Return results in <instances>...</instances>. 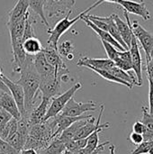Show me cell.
<instances>
[{"instance_id":"cell-1","label":"cell","mask_w":153,"mask_h":154,"mask_svg":"<svg viewBox=\"0 0 153 154\" xmlns=\"http://www.w3.org/2000/svg\"><path fill=\"white\" fill-rule=\"evenodd\" d=\"M19 84L24 93V109L28 115L34 106L36 97L40 92V76L33 65V56H28L20 70V79L15 81Z\"/></svg>"},{"instance_id":"cell-2","label":"cell","mask_w":153,"mask_h":154,"mask_svg":"<svg viewBox=\"0 0 153 154\" xmlns=\"http://www.w3.org/2000/svg\"><path fill=\"white\" fill-rule=\"evenodd\" d=\"M56 131V123L54 117L50 118L43 123L32 125L23 149H33L37 153L50 143L53 140V134Z\"/></svg>"},{"instance_id":"cell-3","label":"cell","mask_w":153,"mask_h":154,"mask_svg":"<svg viewBox=\"0 0 153 154\" xmlns=\"http://www.w3.org/2000/svg\"><path fill=\"white\" fill-rule=\"evenodd\" d=\"M104 3L102 0H98L97 2H96L95 4H93L91 6H89L87 9H86L85 11L81 12L80 14H78L76 17H74L73 19H69V15L71 14L72 11H69L66 14V16L64 18H62L60 21H59L56 25L54 26L53 29H48L47 32L49 33V39H48V46L50 47H52L56 50H58V45H59V40L60 38L66 32L69 31V29L74 25L78 20L81 19V17L84 15V14H88L92 9H94L95 7H96L97 5H99L100 4Z\"/></svg>"},{"instance_id":"cell-4","label":"cell","mask_w":153,"mask_h":154,"mask_svg":"<svg viewBox=\"0 0 153 154\" xmlns=\"http://www.w3.org/2000/svg\"><path fill=\"white\" fill-rule=\"evenodd\" d=\"M81 88H82L81 83H79V82L76 83L69 89H68L66 92L52 97L51 101H50V106L48 108L47 114L45 116L44 121H46V120H48L50 118H52V117L56 116L57 115H59L62 111V109L64 108V106L68 103V101L72 97H74L75 93L78 90H79Z\"/></svg>"},{"instance_id":"cell-5","label":"cell","mask_w":153,"mask_h":154,"mask_svg":"<svg viewBox=\"0 0 153 154\" xmlns=\"http://www.w3.org/2000/svg\"><path fill=\"white\" fill-rule=\"evenodd\" d=\"M131 28L137 42L142 45L146 57V61L153 58V35L144 29L137 21L130 22Z\"/></svg>"},{"instance_id":"cell-6","label":"cell","mask_w":153,"mask_h":154,"mask_svg":"<svg viewBox=\"0 0 153 154\" xmlns=\"http://www.w3.org/2000/svg\"><path fill=\"white\" fill-rule=\"evenodd\" d=\"M96 109V105L93 101H88L86 103L77 102L74 99V97H72L65 105L64 108L60 114L66 116L77 117V116H83V114H85L86 112L95 111Z\"/></svg>"},{"instance_id":"cell-7","label":"cell","mask_w":153,"mask_h":154,"mask_svg":"<svg viewBox=\"0 0 153 154\" xmlns=\"http://www.w3.org/2000/svg\"><path fill=\"white\" fill-rule=\"evenodd\" d=\"M105 109V106L102 104L100 106V112H99V116L96 119V122H95V117H91L89 119L87 120V123L77 132L75 139L74 140H78V139H84V138H87L93 132L98 130V129H106V128H109L110 127V124L109 123H105L101 125V118L103 116V112Z\"/></svg>"},{"instance_id":"cell-8","label":"cell","mask_w":153,"mask_h":154,"mask_svg":"<svg viewBox=\"0 0 153 154\" xmlns=\"http://www.w3.org/2000/svg\"><path fill=\"white\" fill-rule=\"evenodd\" d=\"M75 5V0H46L45 7L47 10V16L50 18L58 17L66 14L72 11Z\"/></svg>"},{"instance_id":"cell-9","label":"cell","mask_w":153,"mask_h":154,"mask_svg":"<svg viewBox=\"0 0 153 154\" xmlns=\"http://www.w3.org/2000/svg\"><path fill=\"white\" fill-rule=\"evenodd\" d=\"M33 65L37 73L40 76V80L49 79L53 78L61 79V76L58 74L56 69L50 64L48 63L42 52H40L37 55L33 56Z\"/></svg>"},{"instance_id":"cell-10","label":"cell","mask_w":153,"mask_h":154,"mask_svg":"<svg viewBox=\"0 0 153 154\" xmlns=\"http://www.w3.org/2000/svg\"><path fill=\"white\" fill-rule=\"evenodd\" d=\"M129 51L131 53L133 70L134 71V74L137 79V86L140 87L143 83L142 82V55L140 52L139 43L134 35H133L132 37Z\"/></svg>"},{"instance_id":"cell-11","label":"cell","mask_w":153,"mask_h":154,"mask_svg":"<svg viewBox=\"0 0 153 154\" xmlns=\"http://www.w3.org/2000/svg\"><path fill=\"white\" fill-rule=\"evenodd\" d=\"M2 80L5 83V85L7 87L9 93L14 99L18 106V109L21 113V116H27L25 113V109H24V93H23V88L16 82H14L11 79H9L4 74L2 75Z\"/></svg>"},{"instance_id":"cell-12","label":"cell","mask_w":153,"mask_h":154,"mask_svg":"<svg viewBox=\"0 0 153 154\" xmlns=\"http://www.w3.org/2000/svg\"><path fill=\"white\" fill-rule=\"evenodd\" d=\"M118 5H120L124 11L128 14H133L138 16H141L143 20L148 21L151 18V13L147 8V5L144 1H132V0H119Z\"/></svg>"},{"instance_id":"cell-13","label":"cell","mask_w":153,"mask_h":154,"mask_svg":"<svg viewBox=\"0 0 153 154\" xmlns=\"http://www.w3.org/2000/svg\"><path fill=\"white\" fill-rule=\"evenodd\" d=\"M61 79L60 78H53L49 79L40 80L39 90L41 92L42 97L52 98L60 94L61 88Z\"/></svg>"},{"instance_id":"cell-14","label":"cell","mask_w":153,"mask_h":154,"mask_svg":"<svg viewBox=\"0 0 153 154\" xmlns=\"http://www.w3.org/2000/svg\"><path fill=\"white\" fill-rule=\"evenodd\" d=\"M124 17L126 19V22L122 20L115 14H113V17H114V20L115 22V24H116V26L118 28V31L120 32V35H121L123 41L124 42V43L127 45V47L129 49L133 33V31H132V28H131V23H130L131 20L129 18V14L125 11H124Z\"/></svg>"},{"instance_id":"cell-15","label":"cell","mask_w":153,"mask_h":154,"mask_svg":"<svg viewBox=\"0 0 153 154\" xmlns=\"http://www.w3.org/2000/svg\"><path fill=\"white\" fill-rule=\"evenodd\" d=\"M51 99L48 97H41V101L40 105L33 108L29 114H28V118L32 125H36V124H41L44 122L45 116L47 114L48 108L50 106Z\"/></svg>"},{"instance_id":"cell-16","label":"cell","mask_w":153,"mask_h":154,"mask_svg":"<svg viewBox=\"0 0 153 154\" xmlns=\"http://www.w3.org/2000/svg\"><path fill=\"white\" fill-rule=\"evenodd\" d=\"M91 117H92V116H90V115L80 116H77V117L66 116H63L61 114L57 115L56 116H54V120L56 123V131L53 134V139L58 137L65 129H67L69 126H70L75 122L79 121V120H84V119H89Z\"/></svg>"},{"instance_id":"cell-17","label":"cell","mask_w":153,"mask_h":154,"mask_svg":"<svg viewBox=\"0 0 153 154\" xmlns=\"http://www.w3.org/2000/svg\"><path fill=\"white\" fill-rule=\"evenodd\" d=\"M78 66L79 67H86L87 69L94 68L98 69H106L109 70L112 67L115 66V62L110 59H92L87 57H83L78 60Z\"/></svg>"},{"instance_id":"cell-18","label":"cell","mask_w":153,"mask_h":154,"mask_svg":"<svg viewBox=\"0 0 153 154\" xmlns=\"http://www.w3.org/2000/svg\"><path fill=\"white\" fill-rule=\"evenodd\" d=\"M81 20L82 21H84L85 23H86V24L88 26V27H90L97 35H98V37L100 38V40L101 41H105V42H109V43H111L113 46H115L117 50H119V51H125V49L118 42H116L112 36H111V34L108 32H106V31H104V30H102V29H100V28H98V27H96L88 18H87L86 17V14H84L82 17H81Z\"/></svg>"},{"instance_id":"cell-19","label":"cell","mask_w":153,"mask_h":154,"mask_svg":"<svg viewBox=\"0 0 153 154\" xmlns=\"http://www.w3.org/2000/svg\"><path fill=\"white\" fill-rule=\"evenodd\" d=\"M0 107L8 112L17 121L21 119V113L18 106L9 92H4L0 98Z\"/></svg>"},{"instance_id":"cell-20","label":"cell","mask_w":153,"mask_h":154,"mask_svg":"<svg viewBox=\"0 0 153 154\" xmlns=\"http://www.w3.org/2000/svg\"><path fill=\"white\" fill-rule=\"evenodd\" d=\"M29 8V3L28 0H18L17 3L14 5V6L8 12L7 14V23H14L21 18L24 17Z\"/></svg>"},{"instance_id":"cell-21","label":"cell","mask_w":153,"mask_h":154,"mask_svg":"<svg viewBox=\"0 0 153 154\" xmlns=\"http://www.w3.org/2000/svg\"><path fill=\"white\" fill-rule=\"evenodd\" d=\"M42 45L40 42V40L34 36L31 37H23V49L26 55L28 56H35L38 53L41 52L42 51Z\"/></svg>"},{"instance_id":"cell-22","label":"cell","mask_w":153,"mask_h":154,"mask_svg":"<svg viewBox=\"0 0 153 154\" xmlns=\"http://www.w3.org/2000/svg\"><path fill=\"white\" fill-rule=\"evenodd\" d=\"M87 119H84V120H79V121L75 122L70 126H69L67 129H65L57 138H59L60 141H62L65 144L73 141L75 139L77 132L87 123Z\"/></svg>"},{"instance_id":"cell-23","label":"cell","mask_w":153,"mask_h":154,"mask_svg":"<svg viewBox=\"0 0 153 154\" xmlns=\"http://www.w3.org/2000/svg\"><path fill=\"white\" fill-rule=\"evenodd\" d=\"M142 124L146 126V131L142 134L143 141H152L153 140V115H151L146 106L142 107Z\"/></svg>"},{"instance_id":"cell-24","label":"cell","mask_w":153,"mask_h":154,"mask_svg":"<svg viewBox=\"0 0 153 154\" xmlns=\"http://www.w3.org/2000/svg\"><path fill=\"white\" fill-rule=\"evenodd\" d=\"M45 2L46 0H28L29 3V7H31V9L39 15V17L41 18L42 23L44 25H46L48 28H50V24L47 21V17L45 15Z\"/></svg>"},{"instance_id":"cell-25","label":"cell","mask_w":153,"mask_h":154,"mask_svg":"<svg viewBox=\"0 0 153 154\" xmlns=\"http://www.w3.org/2000/svg\"><path fill=\"white\" fill-rule=\"evenodd\" d=\"M108 71L110 73H112L115 77L118 78L119 79H122V80L131 84L132 86H134V85L137 86V79H136V77H134V75L131 71H124V70L119 69L118 67H116L115 65L114 67H112Z\"/></svg>"},{"instance_id":"cell-26","label":"cell","mask_w":153,"mask_h":154,"mask_svg":"<svg viewBox=\"0 0 153 154\" xmlns=\"http://www.w3.org/2000/svg\"><path fill=\"white\" fill-rule=\"evenodd\" d=\"M66 151V144L59 138H54L50 143L44 150L39 152L38 154H63Z\"/></svg>"},{"instance_id":"cell-27","label":"cell","mask_w":153,"mask_h":154,"mask_svg":"<svg viewBox=\"0 0 153 154\" xmlns=\"http://www.w3.org/2000/svg\"><path fill=\"white\" fill-rule=\"evenodd\" d=\"M89 69L93 70L94 72H96V74H98L99 76H101L103 79H106L107 81H110V82H114V83H117V84H120V85H124L127 88H129L130 89L133 88V86H132L131 84L122 80V79H119L118 78L115 77L112 73H110L108 70H106V69H94V68H90Z\"/></svg>"},{"instance_id":"cell-28","label":"cell","mask_w":153,"mask_h":154,"mask_svg":"<svg viewBox=\"0 0 153 154\" xmlns=\"http://www.w3.org/2000/svg\"><path fill=\"white\" fill-rule=\"evenodd\" d=\"M107 32H108L111 34V36H112L116 42H118L125 50H129L128 47H127V45L124 43V42L123 41L122 37H121V35H120V32H119V31H118V28H117V26H116V24H115V20H114L113 14H111V15L109 16V20H108V31H107Z\"/></svg>"},{"instance_id":"cell-29","label":"cell","mask_w":153,"mask_h":154,"mask_svg":"<svg viewBox=\"0 0 153 154\" xmlns=\"http://www.w3.org/2000/svg\"><path fill=\"white\" fill-rule=\"evenodd\" d=\"M58 51L61 57H65L69 60L74 58V45L70 41H65L58 45Z\"/></svg>"},{"instance_id":"cell-30","label":"cell","mask_w":153,"mask_h":154,"mask_svg":"<svg viewBox=\"0 0 153 154\" xmlns=\"http://www.w3.org/2000/svg\"><path fill=\"white\" fill-rule=\"evenodd\" d=\"M5 141L19 152H21L23 149L25 143V141L22 138V136L19 134L17 131L13 134H11L10 136H8Z\"/></svg>"},{"instance_id":"cell-31","label":"cell","mask_w":153,"mask_h":154,"mask_svg":"<svg viewBox=\"0 0 153 154\" xmlns=\"http://www.w3.org/2000/svg\"><path fill=\"white\" fill-rule=\"evenodd\" d=\"M103 130H104V129H98V130L93 132V133L87 138V146H86L85 148H86V150H87L89 153L93 152L97 148V146L99 145V144H98V143H99L98 134H99V133H101Z\"/></svg>"},{"instance_id":"cell-32","label":"cell","mask_w":153,"mask_h":154,"mask_svg":"<svg viewBox=\"0 0 153 154\" xmlns=\"http://www.w3.org/2000/svg\"><path fill=\"white\" fill-rule=\"evenodd\" d=\"M101 42H102V44H103V46H104V48L106 50V55H107L108 59L115 61V59L118 57L119 51L115 46H113L111 43H109L107 42H105V41H101Z\"/></svg>"},{"instance_id":"cell-33","label":"cell","mask_w":153,"mask_h":154,"mask_svg":"<svg viewBox=\"0 0 153 154\" xmlns=\"http://www.w3.org/2000/svg\"><path fill=\"white\" fill-rule=\"evenodd\" d=\"M153 146L152 141H143L142 143L137 145L135 150H133L130 154H148L149 151Z\"/></svg>"},{"instance_id":"cell-34","label":"cell","mask_w":153,"mask_h":154,"mask_svg":"<svg viewBox=\"0 0 153 154\" xmlns=\"http://www.w3.org/2000/svg\"><path fill=\"white\" fill-rule=\"evenodd\" d=\"M0 149L3 154H20L21 152L2 139H0Z\"/></svg>"},{"instance_id":"cell-35","label":"cell","mask_w":153,"mask_h":154,"mask_svg":"<svg viewBox=\"0 0 153 154\" xmlns=\"http://www.w3.org/2000/svg\"><path fill=\"white\" fill-rule=\"evenodd\" d=\"M12 118H13V116L8 112H6L5 110H4L3 108L0 107V126L7 124Z\"/></svg>"},{"instance_id":"cell-36","label":"cell","mask_w":153,"mask_h":154,"mask_svg":"<svg viewBox=\"0 0 153 154\" xmlns=\"http://www.w3.org/2000/svg\"><path fill=\"white\" fill-rule=\"evenodd\" d=\"M146 131V126L142 124V122L141 121H137L133 124V132L140 134H143Z\"/></svg>"},{"instance_id":"cell-37","label":"cell","mask_w":153,"mask_h":154,"mask_svg":"<svg viewBox=\"0 0 153 154\" xmlns=\"http://www.w3.org/2000/svg\"><path fill=\"white\" fill-rule=\"evenodd\" d=\"M130 141L133 144L139 145L140 143H142L143 142V136H142V134H137V133L133 132L130 134Z\"/></svg>"},{"instance_id":"cell-38","label":"cell","mask_w":153,"mask_h":154,"mask_svg":"<svg viewBox=\"0 0 153 154\" xmlns=\"http://www.w3.org/2000/svg\"><path fill=\"white\" fill-rule=\"evenodd\" d=\"M108 144H110V141H106V142L103 143L102 144H99V145L97 146V148L90 154H99L100 152H102L105 150L106 146L108 145ZM63 154H76V152H67V151H65V152Z\"/></svg>"},{"instance_id":"cell-39","label":"cell","mask_w":153,"mask_h":154,"mask_svg":"<svg viewBox=\"0 0 153 154\" xmlns=\"http://www.w3.org/2000/svg\"><path fill=\"white\" fill-rule=\"evenodd\" d=\"M150 92H149V113L153 115V82L149 80Z\"/></svg>"},{"instance_id":"cell-40","label":"cell","mask_w":153,"mask_h":154,"mask_svg":"<svg viewBox=\"0 0 153 154\" xmlns=\"http://www.w3.org/2000/svg\"><path fill=\"white\" fill-rule=\"evenodd\" d=\"M146 69H147L148 80H151L153 82V58L150 60L146 61Z\"/></svg>"},{"instance_id":"cell-41","label":"cell","mask_w":153,"mask_h":154,"mask_svg":"<svg viewBox=\"0 0 153 154\" xmlns=\"http://www.w3.org/2000/svg\"><path fill=\"white\" fill-rule=\"evenodd\" d=\"M2 75H3V73H2L1 69H0V89H1V90H3L4 92H9V90H8L7 87L5 85V83H4V82H3V80H2Z\"/></svg>"},{"instance_id":"cell-42","label":"cell","mask_w":153,"mask_h":154,"mask_svg":"<svg viewBox=\"0 0 153 154\" xmlns=\"http://www.w3.org/2000/svg\"><path fill=\"white\" fill-rule=\"evenodd\" d=\"M20 154H38L37 152L33 149H23Z\"/></svg>"},{"instance_id":"cell-43","label":"cell","mask_w":153,"mask_h":154,"mask_svg":"<svg viewBox=\"0 0 153 154\" xmlns=\"http://www.w3.org/2000/svg\"><path fill=\"white\" fill-rule=\"evenodd\" d=\"M109 152H110V154H115V146L111 145L109 147Z\"/></svg>"},{"instance_id":"cell-44","label":"cell","mask_w":153,"mask_h":154,"mask_svg":"<svg viewBox=\"0 0 153 154\" xmlns=\"http://www.w3.org/2000/svg\"><path fill=\"white\" fill-rule=\"evenodd\" d=\"M103 2H107V3H113V4H118L119 0H102Z\"/></svg>"},{"instance_id":"cell-45","label":"cell","mask_w":153,"mask_h":154,"mask_svg":"<svg viewBox=\"0 0 153 154\" xmlns=\"http://www.w3.org/2000/svg\"><path fill=\"white\" fill-rule=\"evenodd\" d=\"M148 154H153V146L151 148V150L149 151V152H148Z\"/></svg>"},{"instance_id":"cell-46","label":"cell","mask_w":153,"mask_h":154,"mask_svg":"<svg viewBox=\"0 0 153 154\" xmlns=\"http://www.w3.org/2000/svg\"><path fill=\"white\" fill-rule=\"evenodd\" d=\"M3 93H4V91L0 89V98H1V97H2V95H3Z\"/></svg>"},{"instance_id":"cell-47","label":"cell","mask_w":153,"mask_h":154,"mask_svg":"<svg viewBox=\"0 0 153 154\" xmlns=\"http://www.w3.org/2000/svg\"><path fill=\"white\" fill-rule=\"evenodd\" d=\"M2 153V152H1V149H0V154Z\"/></svg>"}]
</instances>
